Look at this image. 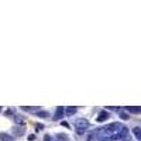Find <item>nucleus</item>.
<instances>
[{
	"instance_id": "1",
	"label": "nucleus",
	"mask_w": 141,
	"mask_h": 141,
	"mask_svg": "<svg viewBox=\"0 0 141 141\" xmlns=\"http://www.w3.org/2000/svg\"><path fill=\"white\" fill-rule=\"evenodd\" d=\"M118 128H121V126L118 123H112V124H109V126H106L104 128H100V130H103V133L107 135H114V133L116 134L118 133Z\"/></svg>"
},
{
	"instance_id": "2",
	"label": "nucleus",
	"mask_w": 141,
	"mask_h": 141,
	"mask_svg": "<svg viewBox=\"0 0 141 141\" xmlns=\"http://www.w3.org/2000/svg\"><path fill=\"white\" fill-rule=\"evenodd\" d=\"M89 126H90V123H89V120H86V118H78V120L75 121V127H76V130H82V131H85Z\"/></svg>"
},
{
	"instance_id": "3",
	"label": "nucleus",
	"mask_w": 141,
	"mask_h": 141,
	"mask_svg": "<svg viewBox=\"0 0 141 141\" xmlns=\"http://www.w3.org/2000/svg\"><path fill=\"white\" fill-rule=\"evenodd\" d=\"M24 133H26V127H21V126H14L13 127V134L16 137H21V135H24Z\"/></svg>"
},
{
	"instance_id": "4",
	"label": "nucleus",
	"mask_w": 141,
	"mask_h": 141,
	"mask_svg": "<svg viewBox=\"0 0 141 141\" xmlns=\"http://www.w3.org/2000/svg\"><path fill=\"white\" fill-rule=\"evenodd\" d=\"M13 120H14L16 126H21V127H26V118L23 117V116H20V114H16Z\"/></svg>"
},
{
	"instance_id": "5",
	"label": "nucleus",
	"mask_w": 141,
	"mask_h": 141,
	"mask_svg": "<svg viewBox=\"0 0 141 141\" xmlns=\"http://www.w3.org/2000/svg\"><path fill=\"white\" fill-rule=\"evenodd\" d=\"M107 118H109V112H106V110H102V112L97 114V118H96V120H97L99 123H103V121H106Z\"/></svg>"
},
{
	"instance_id": "6",
	"label": "nucleus",
	"mask_w": 141,
	"mask_h": 141,
	"mask_svg": "<svg viewBox=\"0 0 141 141\" xmlns=\"http://www.w3.org/2000/svg\"><path fill=\"white\" fill-rule=\"evenodd\" d=\"M64 114H65V109L64 107H58L55 112V116H54V120H61L64 117Z\"/></svg>"
},
{
	"instance_id": "7",
	"label": "nucleus",
	"mask_w": 141,
	"mask_h": 141,
	"mask_svg": "<svg viewBox=\"0 0 141 141\" xmlns=\"http://www.w3.org/2000/svg\"><path fill=\"white\" fill-rule=\"evenodd\" d=\"M0 141H14V137L7 133H0Z\"/></svg>"
},
{
	"instance_id": "8",
	"label": "nucleus",
	"mask_w": 141,
	"mask_h": 141,
	"mask_svg": "<svg viewBox=\"0 0 141 141\" xmlns=\"http://www.w3.org/2000/svg\"><path fill=\"white\" fill-rule=\"evenodd\" d=\"M35 116H37V117H44V118H48V117H50V113L47 112V110H38V112L35 113Z\"/></svg>"
},
{
	"instance_id": "9",
	"label": "nucleus",
	"mask_w": 141,
	"mask_h": 141,
	"mask_svg": "<svg viewBox=\"0 0 141 141\" xmlns=\"http://www.w3.org/2000/svg\"><path fill=\"white\" fill-rule=\"evenodd\" d=\"M76 112H78L76 107H66V109H65V114H66V116H73Z\"/></svg>"
},
{
	"instance_id": "10",
	"label": "nucleus",
	"mask_w": 141,
	"mask_h": 141,
	"mask_svg": "<svg viewBox=\"0 0 141 141\" xmlns=\"http://www.w3.org/2000/svg\"><path fill=\"white\" fill-rule=\"evenodd\" d=\"M24 112H30V113H37L38 110H41L39 107H31V106H27V107H21Z\"/></svg>"
},
{
	"instance_id": "11",
	"label": "nucleus",
	"mask_w": 141,
	"mask_h": 141,
	"mask_svg": "<svg viewBox=\"0 0 141 141\" xmlns=\"http://www.w3.org/2000/svg\"><path fill=\"white\" fill-rule=\"evenodd\" d=\"M133 133H134V135L138 138V140H141V127H135V128H133Z\"/></svg>"
},
{
	"instance_id": "12",
	"label": "nucleus",
	"mask_w": 141,
	"mask_h": 141,
	"mask_svg": "<svg viewBox=\"0 0 141 141\" xmlns=\"http://www.w3.org/2000/svg\"><path fill=\"white\" fill-rule=\"evenodd\" d=\"M130 113H141V107H127Z\"/></svg>"
},
{
	"instance_id": "13",
	"label": "nucleus",
	"mask_w": 141,
	"mask_h": 141,
	"mask_svg": "<svg viewBox=\"0 0 141 141\" xmlns=\"http://www.w3.org/2000/svg\"><path fill=\"white\" fill-rule=\"evenodd\" d=\"M34 127H35V131H37V133H38V131H42V130L45 128L44 124H41V123H37L35 126H34Z\"/></svg>"
},
{
	"instance_id": "14",
	"label": "nucleus",
	"mask_w": 141,
	"mask_h": 141,
	"mask_svg": "<svg viewBox=\"0 0 141 141\" xmlns=\"http://www.w3.org/2000/svg\"><path fill=\"white\" fill-rule=\"evenodd\" d=\"M120 117L123 118V120H128L130 116H128V114H127L126 112H120Z\"/></svg>"
},
{
	"instance_id": "15",
	"label": "nucleus",
	"mask_w": 141,
	"mask_h": 141,
	"mask_svg": "<svg viewBox=\"0 0 141 141\" xmlns=\"http://www.w3.org/2000/svg\"><path fill=\"white\" fill-rule=\"evenodd\" d=\"M27 138H28V141H34V140H35V134H30Z\"/></svg>"
},
{
	"instance_id": "16",
	"label": "nucleus",
	"mask_w": 141,
	"mask_h": 141,
	"mask_svg": "<svg viewBox=\"0 0 141 141\" xmlns=\"http://www.w3.org/2000/svg\"><path fill=\"white\" fill-rule=\"evenodd\" d=\"M44 141H51V135H50V134L44 135Z\"/></svg>"
},
{
	"instance_id": "17",
	"label": "nucleus",
	"mask_w": 141,
	"mask_h": 141,
	"mask_svg": "<svg viewBox=\"0 0 141 141\" xmlns=\"http://www.w3.org/2000/svg\"><path fill=\"white\" fill-rule=\"evenodd\" d=\"M62 126H64V127H66V128H71L69 123H66V121H62Z\"/></svg>"
},
{
	"instance_id": "18",
	"label": "nucleus",
	"mask_w": 141,
	"mask_h": 141,
	"mask_svg": "<svg viewBox=\"0 0 141 141\" xmlns=\"http://www.w3.org/2000/svg\"><path fill=\"white\" fill-rule=\"evenodd\" d=\"M6 116H13V110H7V112H6Z\"/></svg>"
},
{
	"instance_id": "19",
	"label": "nucleus",
	"mask_w": 141,
	"mask_h": 141,
	"mask_svg": "<svg viewBox=\"0 0 141 141\" xmlns=\"http://www.w3.org/2000/svg\"><path fill=\"white\" fill-rule=\"evenodd\" d=\"M124 141H131V140H127V138H124Z\"/></svg>"
},
{
	"instance_id": "20",
	"label": "nucleus",
	"mask_w": 141,
	"mask_h": 141,
	"mask_svg": "<svg viewBox=\"0 0 141 141\" xmlns=\"http://www.w3.org/2000/svg\"><path fill=\"white\" fill-rule=\"evenodd\" d=\"M0 112H1V107H0Z\"/></svg>"
}]
</instances>
